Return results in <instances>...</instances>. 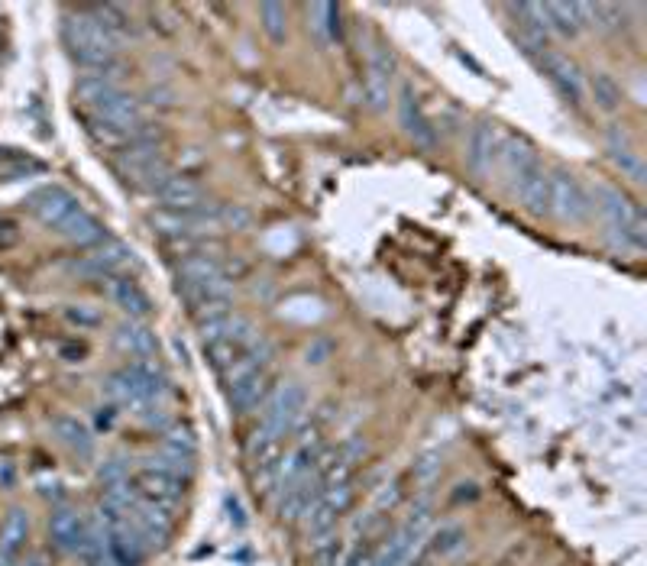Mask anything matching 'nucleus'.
I'll use <instances>...</instances> for the list:
<instances>
[{
	"mask_svg": "<svg viewBox=\"0 0 647 566\" xmlns=\"http://www.w3.org/2000/svg\"><path fill=\"white\" fill-rule=\"evenodd\" d=\"M405 499V489H402V482H389V486H385L382 492H379V499H376V512L379 515H385V512H392V508L398 505Z\"/></svg>",
	"mask_w": 647,
	"mask_h": 566,
	"instance_id": "a19ab883",
	"label": "nucleus"
},
{
	"mask_svg": "<svg viewBox=\"0 0 647 566\" xmlns=\"http://www.w3.org/2000/svg\"><path fill=\"white\" fill-rule=\"evenodd\" d=\"M398 120H402V130L415 140V146L421 149L437 146V127L431 123V117L424 114V107L418 104L415 94H411V88H402V94H398Z\"/></svg>",
	"mask_w": 647,
	"mask_h": 566,
	"instance_id": "9b49d317",
	"label": "nucleus"
},
{
	"mask_svg": "<svg viewBox=\"0 0 647 566\" xmlns=\"http://www.w3.org/2000/svg\"><path fill=\"white\" fill-rule=\"evenodd\" d=\"M17 486V473H13V466L7 460H0V489H13Z\"/></svg>",
	"mask_w": 647,
	"mask_h": 566,
	"instance_id": "a18cd8bd",
	"label": "nucleus"
},
{
	"mask_svg": "<svg viewBox=\"0 0 647 566\" xmlns=\"http://www.w3.org/2000/svg\"><path fill=\"white\" fill-rule=\"evenodd\" d=\"M343 554H347V544L340 541L334 534H324V537H314V566H340L343 563Z\"/></svg>",
	"mask_w": 647,
	"mask_h": 566,
	"instance_id": "e433bc0d",
	"label": "nucleus"
},
{
	"mask_svg": "<svg viewBox=\"0 0 647 566\" xmlns=\"http://www.w3.org/2000/svg\"><path fill=\"white\" fill-rule=\"evenodd\" d=\"M104 292L130 321H143V317L153 314V298L143 292L140 282L127 279V275H110V279H104Z\"/></svg>",
	"mask_w": 647,
	"mask_h": 566,
	"instance_id": "9d476101",
	"label": "nucleus"
},
{
	"mask_svg": "<svg viewBox=\"0 0 647 566\" xmlns=\"http://www.w3.org/2000/svg\"><path fill=\"white\" fill-rule=\"evenodd\" d=\"M541 65H544V75L550 78V85L560 91V98L573 104V107H583L586 101V78L583 72L576 68V62H570L567 55H557V52H544L541 55Z\"/></svg>",
	"mask_w": 647,
	"mask_h": 566,
	"instance_id": "0eeeda50",
	"label": "nucleus"
},
{
	"mask_svg": "<svg viewBox=\"0 0 647 566\" xmlns=\"http://www.w3.org/2000/svg\"><path fill=\"white\" fill-rule=\"evenodd\" d=\"M30 211H33V217L39 220V224H46V227H52V230H59L68 217H72L75 211H78V198L72 195L68 188H62V185H43V188H36L33 195H30Z\"/></svg>",
	"mask_w": 647,
	"mask_h": 566,
	"instance_id": "20e7f679",
	"label": "nucleus"
},
{
	"mask_svg": "<svg viewBox=\"0 0 647 566\" xmlns=\"http://www.w3.org/2000/svg\"><path fill=\"white\" fill-rule=\"evenodd\" d=\"M165 211H195L204 204V188L188 175H172L156 188Z\"/></svg>",
	"mask_w": 647,
	"mask_h": 566,
	"instance_id": "4468645a",
	"label": "nucleus"
},
{
	"mask_svg": "<svg viewBox=\"0 0 647 566\" xmlns=\"http://www.w3.org/2000/svg\"><path fill=\"white\" fill-rule=\"evenodd\" d=\"M395 59L385 46H376L369 52V68H366V101L373 110H385L392 98V75Z\"/></svg>",
	"mask_w": 647,
	"mask_h": 566,
	"instance_id": "1a4fd4ad",
	"label": "nucleus"
},
{
	"mask_svg": "<svg viewBox=\"0 0 647 566\" xmlns=\"http://www.w3.org/2000/svg\"><path fill=\"white\" fill-rule=\"evenodd\" d=\"M43 172L46 165L39 159L17 153V149H0V182H23V178H33Z\"/></svg>",
	"mask_w": 647,
	"mask_h": 566,
	"instance_id": "cd10ccee",
	"label": "nucleus"
},
{
	"mask_svg": "<svg viewBox=\"0 0 647 566\" xmlns=\"http://www.w3.org/2000/svg\"><path fill=\"white\" fill-rule=\"evenodd\" d=\"M133 486H136V492H140V499L169 505V508L175 502H182V495H185V479L169 473V469H162V466H153V463L136 469Z\"/></svg>",
	"mask_w": 647,
	"mask_h": 566,
	"instance_id": "39448f33",
	"label": "nucleus"
},
{
	"mask_svg": "<svg viewBox=\"0 0 647 566\" xmlns=\"http://www.w3.org/2000/svg\"><path fill=\"white\" fill-rule=\"evenodd\" d=\"M544 17H547L550 30L567 36V39H573L576 33L583 30L580 7H576V4H544Z\"/></svg>",
	"mask_w": 647,
	"mask_h": 566,
	"instance_id": "c756f323",
	"label": "nucleus"
},
{
	"mask_svg": "<svg viewBox=\"0 0 647 566\" xmlns=\"http://www.w3.org/2000/svg\"><path fill=\"white\" fill-rule=\"evenodd\" d=\"M512 10L521 17V43L531 46L534 52H547L550 26L544 17V4H518Z\"/></svg>",
	"mask_w": 647,
	"mask_h": 566,
	"instance_id": "b1692460",
	"label": "nucleus"
},
{
	"mask_svg": "<svg viewBox=\"0 0 647 566\" xmlns=\"http://www.w3.org/2000/svg\"><path fill=\"white\" fill-rule=\"evenodd\" d=\"M609 156H612V162H615V169L622 172L625 178H631L635 185H644V182H647L644 159L635 153V146H628V149H609Z\"/></svg>",
	"mask_w": 647,
	"mask_h": 566,
	"instance_id": "c9c22d12",
	"label": "nucleus"
},
{
	"mask_svg": "<svg viewBox=\"0 0 647 566\" xmlns=\"http://www.w3.org/2000/svg\"><path fill=\"white\" fill-rule=\"evenodd\" d=\"M107 544H110V557H114V566H143L146 560V541L136 531V524L117 521L107 524Z\"/></svg>",
	"mask_w": 647,
	"mask_h": 566,
	"instance_id": "f8f14e48",
	"label": "nucleus"
},
{
	"mask_svg": "<svg viewBox=\"0 0 647 566\" xmlns=\"http://www.w3.org/2000/svg\"><path fill=\"white\" fill-rule=\"evenodd\" d=\"M91 120H98V123H104V127L117 130L123 136H133V130L143 123V107L133 94L114 91L110 98H104L98 107L91 110Z\"/></svg>",
	"mask_w": 647,
	"mask_h": 566,
	"instance_id": "423d86ee",
	"label": "nucleus"
},
{
	"mask_svg": "<svg viewBox=\"0 0 647 566\" xmlns=\"http://www.w3.org/2000/svg\"><path fill=\"white\" fill-rule=\"evenodd\" d=\"M104 392H107V398H114L117 405H146V402H153V392H149V385L136 376L133 366H123V369L110 372V376L104 379Z\"/></svg>",
	"mask_w": 647,
	"mask_h": 566,
	"instance_id": "ddd939ff",
	"label": "nucleus"
},
{
	"mask_svg": "<svg viewBox=\"0 0 647 566\" xmlns=\"http://www.w3.org/2000/svg\"><path fill=\"white\" fill-rule=\"evenodd\" d=\"M0 43H4V33H0Z\"/></svg>",
	"mask_w": 647,
	"mask_h": 566,
	"instance_id": "09e8293b",
	"label": "nucleus"
},
{
	"mask_svg": "<svg viewBox=\"0 0 647 566\" xmlns=\"http://www.w3.org/2000/svg\"><path fill=\"white\" fill-rule=\"evenodd\" d=\"M0 566H13V557H7L4 550H0Z\"/></svg>",
	"mask_w": 647,
	"mask_h": 566,
	"instance_id": "de8ad7c7",
	"label": "nucleus"
},
{
	"mask_svg": "<svg viewBox=\"0 0 647 566\" xmlns=\"http://www.w3.org/2000/svg\"><path fill=\"white\" fill-rule=\"evenodd\" d=\"M224 505H227V512H230V521H233V528H246V515H243V505H240V499H237V495H227V499H224Z\"/></svg>",
	"mask_w": 647,
	"mask_h": 566,
	"instance_id": "c03bdc74",
	"label": "nucleus"
},
{
	"mask_svg": "<svg viewBox=\"0 0 647 566\" xmlns=\"http://www.w3.org/2000/svg\"><path fill=\"white\" fill-rule=\"evenodd\" d=\"M59 233L75 246H101V243H107V227L94 214H88L85 207H78V211L59 227Z\"/></svg>",
	"mask_w": 647,
	"mask_h": 566,
	"instance_id": "412c9836",
	"label": "nucleus"
},
{
	"mask_svg": "<svg viewBox=\"0 0 647 566\" xmlns=\"http://www.w3.org/2000/svg\"><path fill=\"white\" fill-rule=\"evenodd\" d=\"M424 544V557H450L466 544V531L460 524H440V528L428 537Z\"/></svg>",
	"mask_w": 647,
	"mask_h": 566,
	"instance_id": "c85d7f7f",
	"label": "nucleus"
},
{
	"mask_svg": "<svg viewBox=\"0 0 647 566\" xmlns=\"http://www.w3.org/2000/svg\"><path fill=\"white\" fill-rule=\"evenodd\" d=\"M321 499L334 508L337 515H347L353 502H356V489H353V482H340V486H324L321 489Z\"/></svg>",
	"mask_w": 647,
	"mask_h": 566,
	"instance_id": "4c0bfd02",
	"label": "nucleus"
},
{
	"mask_svg": "<svg viewBox=\"0 0 647 566\" xmlns=\"http://www.w3.org/2000/svg\"><path fill=\"white\" fill-rule=\"evenodd\" d=\"M26 541H30V515H26L23 508H10L4 524H0V550L17 560Z\"/></svg>",
	"mask_w": 647,
	"mask_h": 566,
	"instance_id": "bb28decb",
	"label": "nucleus"
},
{
	"mask_svg": "<svg viewBox=\"0 0 647 566\" xmlns=\"http://www.w3.org/2000/svg\"><path fill=\"white\" fill-rule=\"evenodd\" d=\"M259 23H263V33L272 39L275 46H282L288 39V10H285V4H275V0L259 4Z\"/></svg>",
	"mask_w": 647,
	"mask_h": 566,
	"instance_id": "2f4dec72",
	"label": "nucleus"
},
{
	"mask_svg": "<svg viewBox=\"0 0 647 566\" xmlns=\"http://www.w3.org/2000/svg\"><path fill=\"white\" fill-rule=\"evenodd\" d=\"M305 408H308V392L301 389L298 382L279 385V389H272V395L266 398L263 431L272 434V437H285L301 421Z\"/></svg>",
	"mask_w": 647,
	"mask_h": 566,
	"instance_id": "7ed1b4c3",
	"label": "nucleus"
},
{
	"mask_svg": "<svg viewBox=\"0 0 647 566\" xmlns=\"http://www.w3.org/2000/svg\"><path fill=\"white\" fill-rule=\"evenodd\" d=\"M515 195L521 201V207L531 214V217H544L547 207H550V191H547V172L544 165H534L531 172L518 175L515 178Z\"/></svg>",
	"mask_w": 647,
	"mask_h": 566,
	"instance_id": "dca6fc26",
	"label": "nucleus"
},
{
	"mask_svg": "<svg viewBox=\"0 0 647 566\" xmlns=\"http://www.w3.org/2000/svg\"><path fill=\"white\" fill-rule=\"evenodd\" d=\"M308 17H311L314 33L327 39V43H337L340 39V10L334 4H308Z\"/></svg>",
	"mask_w": 647,
	"mask_h": 566,
	"instance_id": "473e14b6",
	"label": "nucleus"
},
{
	"mask_svg": "<svg viewBox=\"0 0 647 566\" xmlns=\"http://www.w3.org/2000/svg\"><path fill=\"white\" fill-rule=\"evenodd\" d=\"M499 146L502 136L495 130V123H476L470 130V140H466V165L476 178H489L495 162H499Z\"/></svg>",
	"mask_w": 647,
	"mask_h": 566,
	"instance_id": "6e6552de",
	"label": "nucleus"
},
{
	"mask_svg": "<svg viewBox=\"0 0 647 566\" xmlns=\"http://www.w3.org/2000/svg\"><path fill=\"white\" fill-rule=\"evenodd\" d=\"M599 214L605 217L609 230H615V237L622 240V246H631V250H644L647 246V224H644V214L641 207L625 198L622 191H615L609 185H596L593 191Z\"/></svg>",
	"mask_w": 647,
	"mask_h": 566,
	"instance_id": "f257e3e1",
	"label": "nucleus"
},
{
	"mask_svg": "<svg viewBox=\"0 0 647 566\" xmlns=\"http://www.w3.org/2000/svg\"><path fill=\"white\" fill-rule=\"evenodd\" d=\"M85 528H88V521L78 512H72V508H55L52 518H49L52 544L65 550V554H78L81 541H85Z\"/></svg>",
	"mask_w": 647,
	"mask_h": 566,
	"instance_id": "2eb2a0df",
	"label": "nucleus"
},
{
	"mask_svg": "<svg viewBox=\"0 0 647 566\" xmlns=\"http://www.w3.org/2000/svg\"><path fill=\"white\" fill-rule=\"evenodd\" d=\"M114 424V408H101V414H98V427H110Z\"/></svg>",
	"mask_w": 647,
	"mask_h": 566,
	"instance_id": "49530a36",
	"label": "nucleus"
},
{
	"mask_svg": "<svg viewBox=\"0 0 647 566\" xmlns=\"http://www.w3.org/2000/svg\"><path fill=\"white\" fill-rule=\"evenodd\" d=\"M65 317L72 324H78V327H98L104 317H101V311H94V308H88V305H72V308H65Z\"/></svg>",
	"mask_w": 647,
	"mask_h": 566,
	"instance_id": "79ce46f5",
	"label": "nucleus"
},
{
	"mask_svg": "<svg viewBox=\"0 0 647 566\" xmlns=\"http://www.w3.org/2000/svg\"><path fill=\"white\" fill-rule=\"evenodd\" d=\"M243 353H246L243 343L230 340V337H217V340H208V343H204V356H208V363H211L217 372H224L227 366H233Z\"/></svg>",
	"mask_w": 647,
	"mask_h": 566,
	"instance_id": "72a5a7b5",
	"label": "nucleus"
},
{
	"mask_svg": "<svg viewBox=\"0 0 647 566\" xmlns=\"http://www.w3.org/2000/svg\"><path fill=\"white\" fill-rule=\"evenodd\" d=\"M499 159H502L505 172H508V178H512V182H515L518 175L531 172L534 165H541L538 153H534V146L525 140V136H502Z\"/></svg>",
	"mask_w": 647,
	"mask_h": 566,
	"instance_id": "4be33fe9",
	"label": "nucleus"
},
{
	"mask_svg": "<svg viewBox=\"0 0 647 566\" xmlns=\"http://www.w3.org/2000/svg\"><path fill=\"white\" fill-rule=\"evenodd\" d=\"M220 224L224 227H233V230H243L250 224V211L240 204H220Z\"/></svg>",
	"mask_w": 647,
	"mask_h": 566,
	"instance_id": "ea45409f",
	"label": "nucleus"
},
{
	"mask_svg": "<svg viewBox=\"0 0 647 566\" xmlns=\"http://www.w3.org/2000/svg\"><path fill=\"white\" fill-rule=\"evenodd\" d=\"M305 521H308V534H311V537H324V534H334L340 515L318 495V499H314V505L308 508Z\"/></svg>",
	"mask_w": 647,
	"mask_h": 566,
	"instance_id": "f704fd0d",
	"label": "nucleus"
},
{
	"mask_svg": "<svg viewBox=\"0 0 647 566\" xmlns=\"http://www.w3.org/2000/svg\"><path fill=\"white\" fill-rule=\"evenodd\" d=\"M321 479L308 473V476H301L295 486H288L282 492V505H279V515L282 521H298V518H305L308 515V508L314 505V499L321 495Z\"/></svg>",
	"mask_w": 647,
	"mask_h": 566,
	"instance_id": "f3484780",
	"label": "nucleus"
},
{
	"mask_svg": "<svg viewBox=\"0 0 647 566\" xmlns=\"http://www.w3.org/2000/svg\"><path fill=\"white\" fill-rule=\"evenodd\" d=\"M373 554H376V544L363 537V541H356L353 547H347V554H343L340 566H369V563H373Z\"/></svg>",
	"mask_w": 647,
	"mask_h": 566,
	"instance_id": "58836bf2",
	"label": "nucleus"
},
{
	"mask_svg": "<svg viewBox=\"0 0 647 566\" xmlns=\"http://www.w3.org/2000/svg\"><path fill=\"white\" fill-rule=\"evenodd\" d=\"M49 424H52V434L59 437L68 450L81 453V457H91L94 437H91V427L85 421H78L75 414H55Z\"/></svg>",
	"mask_w": 647,
	"mask_h": 566,
	"instance_id": "5701e85b",
	"label": "nucleus"
},
{
	"mask_svg": "<svg viewBox=\"0 0 647 566\" xmlns=\"http://www.w3.org/2000/svg\"><path fill=\"white\" fill-rule=\"evenodd\" d=\"M547 191H550L547 214L567 220V224H583V220L593 214V198H589V191L580 185L576 175L563 172V169L547 172Z\"/></svg>",
	"mask_w": 647,
	"mask_h": 566,
	"instance_id": "f03ea898",
	"label": "nucleus"
},
{
	"mask_svg": "<svg viewBox=\"0 0 647 566\" xmlns=\"http://www.w3.org/2000/svg\"><path fill=\"white\" fill-rule=\"evenodd\" d=\"M175 272H178V279H182V285H198V282L227 279V272H224V262H220L217 256H211L208 250L182 256V259H178Z\"/></svg>",
	"mask_w": 647,
	"mask_h": 566,
	"instance_id": "aec40b11",
	"label": "nucleus"
},
{
	"mask_svg": "<svg viewBox=\"0 0 647 566\" xmlns=\"http://www.w3.org/2000/svg\"><path fill=\"white\" fill-rule=\"evenodd\" d=\"M269 395H272V376L266 369H259L230 389V408L237 414H250L253 408L263 405Z\"/></svg>",
	"mask_w": 647,
	"mask_h": 566,
	"instance_id": "a211bd4d",
	"label": "nucleus"
},
{
	"mask_svg": "<svg viewBox=\"0 0 647 566\" xmlns=\"http://www.w3.org/2000/svg\"><path fill=\"white\" fill-rule=\"evenodd\" d=\"M114 340H117V347H120L123 353L133 356V360H153L156 350H159V337H156L146 324H140V321L120 324L117 334H114Z\"/></svg>",
	"mask_w": 647,
	"mask_h": 566,
	"instance_id": "6ab92c4d",
	"label": "nucleus"
},
{
	"mask_svg": "<svg viewBox=\"0 0 647 566\" xmlns=\"http://www.w3.org/2000/svg\"><path fill=\"white\" fill-rule=\"evenodd\" d=\"M499 566H508V563H499Z\"/></svg>",
	"mask_w": 647,
	"mask_h": 566,
	"instance_id": "8fccbe9b",
	"label": "nucleus"
},
{
	"mask_svg": "<svg viewBox=\"0 0 647 566\" xmlns=\"http://www.w3.org/2000/svg\"><path fill=\"white\" fill-rule=\"evenodd\" d=\"M101 479H104V486H114V482H123V479H130V473H127V463L123 460H107L104 466H101Z\"/></svg>",
	"mask_w": 647,
	"mask_h": 566,
	"instance_id": "37998d69",
	"label": "nucleus"
},
{
	"mask_svg": "<svg viewBox=\"0 0 647 566\" xmlns=\"http://www.w3.org/2000/svg\"><path fill=\"white\" fill-rule=\"evenodd\" d=\"M127 262H130V250H127V246L107 240L91 256H85L81 269L91 272V275H101V279H110V275H120V269L127 266Z\"/></svg>",
	"mask_w": 647,
	"mask_h": 566,
	"instance_id": "393cba45",
	"label": "nucleus"
},
{
	"mask_svg": "<svg viewBox=\"0 0 647 566\" xmlns=\"http://www.w3.org/2000/svg\"><path fill=\"white\" fill-rule=\"evenodd\" d=\"M114 91H120L117 88V81L114 78H101V75H81L78 78V85H75V98L85 104V107H98L104 98H110Z\"/></svg>",
	"mask_w": 647,
	"mask_h": 566,
	"instance_id": "7c9ffc66",
	"label": "nucleus"
},
{
	"mask_svg": "<svg viewBox=\"0 0 647 566\" xmlns=\"http://www.w3.org/2000/svg\"><path fill=\"white\" fill-rule=\"evenodd\" d=\"M586 94L593 98V104L602 110V114H615V110L625 104V91L609 72H593V75H589Z\"/></svg>",
	"mask_w": 647,
	"mask_h": 566,
	"instance_id": "a878e982",
	"label": "nucleus"
}]
</instances>
